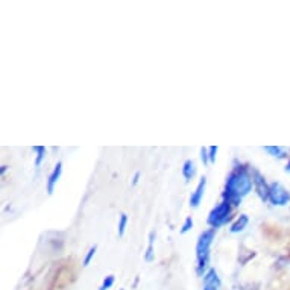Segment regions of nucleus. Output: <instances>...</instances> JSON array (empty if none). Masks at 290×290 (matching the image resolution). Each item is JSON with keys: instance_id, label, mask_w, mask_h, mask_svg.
Instances as JSON below:
<instances>
[{"instance_id": "20", "label": "nucleus", "mask_w": 290, "mask_h": 290, "mask_svg": "<svg viewBox=\"0 0 290 290\" xmlns=\"http://www.w3.org/2000/svg\"><path fill=\"white\" fill-rule=\"evenodd\" d=\"M138 178H140V173H135V175H134V179H132V185H135L137 182H138Z\"/></svg>"}, {"instance_id": "21", "label": "nucleus", "mask_w": 290, "mask_h": 290, "mask_svg": "<svg viewBox=\"0 0 290 290\" xmlns=\"http://www.w3.org/2000/svg\"><path fill=\"white\" fill-rule=\"evenodd\" d=\"M286 170H287V172H289V173H290V161H289V164H287V167H286Z\"/></svg>"}, {"instance_id": "6", "label": "nucleus", "mask_w": 290, "mask_h": 290, "mask_svg": "<svg viewBox=\"0 0 290 290\" xmlns=\"http://www.w3.org/2000/svg\"><path fill=\"white\" fill-rule=\"evenodd\" d=\"M205 185H207V178L204 177V178H201V181H199V184H198V187H196V190H194V193L192 194V198H190V205L193 207V208H196L199 204H201V201H202V198H204V193H205Z\"/></svg>"}, {"instance_id": "4", "label": "nucleus", "mask_w": 290, "mask_h": 290, "mask_svg": "<svg viewBox=\"0 0 290 290\" xmlns=\"http://www.w3.org/2000/svg\"><path fill=\"white\" fill-rule=\"evenodd\" d=\"M269 201L274 205H286L290 201V193L280 182H272L269 189Z\"/></svg>"}, {"instance_id": "19", "label": "nucleus", "mask_w": 290, "mask_h": 290, "mask_svg": "<svg viewBox=\"0 0 290 290\" xmlns=\"http://www.w3.org/2000/svg\"><path fill=\"white\" fill-rule=\"evenodd\" d=\"M201 152H202V161L204 163H208V149H202Z\"/></svg>"}, {"instance_id": "17", "label": "nucleus", "mask_w": 290, "mask_h": 290, "mask_svg": "<svg viewBox=\"0 0 290 290\" xmlns=\"http://www.w3.org/2000/svg\"><path fill=\"white\" fill-rule=\"evenodd\" d=\"M193 226V220H192V217H187L185 219V222H184V225H182V228H181V233L182 234H185L187 231L190 229Z\"/></svg>"}, {"instance_id": "14", "label": "nucleus", "mask_w": 290, "mask_h": 290, "mask_svg": "<svg viewBox=\"0 0 290 290\" xmlns=\"http://www.w3.org/2000/svg\"><path fill=\"white\" fill-rule=\"evenodd\" d=\"M264 150H268L269 154H272L274 157H283V147H274V146H268V147H264Z\"/></svg>"}, {"instance_id": "10", "label": "nucleus", "mask_w": 290, "mask_h": 290, "mask_svg": "<svg viewBox=\"0 0 290 290\" xmlns=\"http://www.w3.org/2000/svg\"><path fill=\"white\" fill-rule=\"evenodd\" d=\"M182 175H184V178L187 179V181H190L196 175V167H194V163H193L192 160H187L184 163V166H182Z\"/></svg>"}, {"instance_id": "9", "label": "nucleus", "mask_w": 290, "mask_h": 290, "mask_svg": "<svg viewBox=\"0 0 290 290\" xmlns=\"http://www.w3.org/2000/svg\"><path fill=\"white\" fill-rule=\"evenodd\" d=\"M248 216L246 214H242L237 220H236V222L233 224V225H231V233H233V234H237V233H242V231L243 229H245L246 228V225H248Z\"/></svg>"}, {"instance_id": "16", "label": "nucleus", "mask_w": 290, "mask_h": 290, "mask_svg": "<svg viewBox=\"0 0 290 290\" xmlns=\"http://www.w3.org/2000/svg\"><path fill=\"white\" fill-rule=\"evenodd\" d=\"M216 154H217V146L208 147V160H210V163H214L216 161Z\"/></svg>"}, {"instance_id": "15", "label": "nucleus", "mask_w": 290, "mask_h": 290, "mask_svg": "<svg viewBox=\"0 0 290 290\" xmlns=\"http://www.w3.org/2000/svg\"><path fill=\"white\" fill-rule=\"evenodd\" d=\"M113 284H114V276H113V275H108V276L105 278V280H103V283H102V286H100L99 290H108Z\"/></svg>"}, {"instance_id": "11", "label": "nucleus", "mask_w": 290, "mask_h": 290, "mask_svg": "<svg viewBox=\"0 0 290 290\" xmlns=\"http://www.w3.org/2000/svg\"><path fill=\"white\" fill-rule=\"evenodd\" d=\"M154 237H155L154 233L149 234V245H147V252H146V260H147V261L152 260V254H154Z\"/></svg>"}, {"instance_id": "1", "label": "nucleus", "mask_w": 290, "mask_h": 290, "mask_svg": "<svg viewBox=\"0 0 290 290\" xmlns=\"http://www.w3.org/2000/svg\"><path fill=\"white\" fill-rule=\"evenodd\" d=\"M251 187H252V179L245 169H239L233 172L226 181L225 196L228 198V204L239 205L243 196H246L251 192Z\"/></svg>"}, {"instance_id": "12", "label": "nucleus", "mask_w": 290, "mask_h": 290, "mask_svg": "<svg viewBox=\"0 0 290 290\" xmlns=\"http://www.w3.org/2000/svg\"><path fill=\"white\" fill-rule=\"evenodd\" d=\"M126 224H128V216L123 213V214L120 216V220H119V228H117V231H119V236H123V234H125Z\"/></svg>"}, {"instance_id": "3", "label": "nucleus", "mask_w": 290, "mask_h": 290, "mask_svg": "<svg viewBox=\"0 0 290 290\" xmlns=\"http://www.w3.org/2000/svg\"><path fill=\"white\" fill-rule=\"evenodd\" d=\"M231 216V207L228 202H222L219 204L216 208H213L210 216H208V224L213 226V229L222 226L224 224L228 222V219Z\"/></svg>"}, {"instance_id": "7", "label": "nucleus", "mask_w": 290, "mask_h": 290, "mask_svg": "<svg viewBox=\"0 0 290 290\" xmlns=\"http://www.w3.org/2000/svg\"><path fill=\"white\" fill-rule=\"evenodd\" d=\"M61 173H63V164H61V163H58V164L55 166L53 172L50 173L49 179H48V193H49V194H52V193H53V190H55V185H56L58 179H60Z\"/></svg>"}, {"instance_id": "2", "label": "nucleus", "mask_w": 290, "mask_h": 290, "mask_svg": "<svg viewBox=\"0 0 290 290\" xmlns=\"http://www.w3.org/2000/svg\"><path fill=\"white\" fill-rule=\"evenodd\" d=\"M214 239V229H208L199 236L198 245H196V257H198V272H202L208 266L210 260V246Z\"/></svg>"}, {"instance_id": "5", "label": "nucleus", "mask_w": 290, "mask_h": 290, "mask_svg": "<svg viewBox=\"0 0 290 290\" xmlns=\"http://www.w3.org/2000/svg\"><path fill=\"white\" fill-rule=\"evenodd\" d=\"M254 184H255V190H257L260 198L263 201H268L269 199V189H271V185H268V184L264 182L263 177L260 175L258 172L254 173Z\"/></svg>"}, {"instance_id": "18", "label": "nucleus", "mask_w": 290, "mask_h": 290, "mask_svg": "<svg viewBox=\"0 0 290 290\" xmlns=\"http://www.w3.org/2000/svg\"><path fill=\"white\" fill-rule=\"evenodd\" d=\"M95 254H96V246H91V248L88 249V254H87L85 260H84V266H88V264H90V261H91L93 255H95Z\"/></svg>"}, {"instance_id": "13", "label": "nucleus", "mask_w": 290, "mask_h": 290, "mask_svg": "<svg viewBox=\"0 0 290 290\" xmlns=\"http://www.w3.org/2000/svg\"><path fill=\"white\" fill-rule=\"evenodd\" d=\"M33 150H35V152H37V161H35V164L40 166V164H41V161H43V158H44L46 149H44L43 146H35V147H33Z\"/></svg>"}, {"instance_id": "8", "label": "nucleus", "mask_w": 290, "mask_h": 290, "mask_svg": "<svg viewBox=\"0 0 290 290\" xmlns=\"http://www.w3.org/2000/svg\"><path fill=\"white\" fill-rule=\"evenodd\" d=\"M205 287H210V289H214V290H219L220 289V280H219V276L216 274L214 269H210L207 274H205Z\"/></svg>"}]
</instances>
